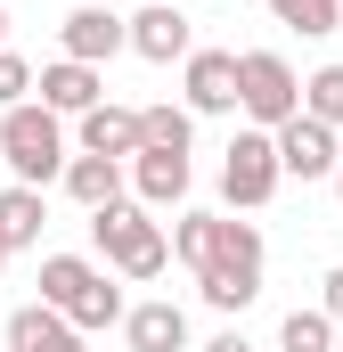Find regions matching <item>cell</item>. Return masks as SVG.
I'll return each instance as SVG.
<instances>
[{
  "instance_id": "5bb4252c",
  "label": "cell",
  "mask_w": 343,
  "mask_h": 352,
  "mask_svg": "<svg viewBox=\"0 0 343 352\" xmlns=\"http://www.w3.org/2000/svg\"><path fill=\"white\" fill-rule=\"evenodd\" d=\"M8 344L16 352H90L82 328H74L66 311H49V303H25V311L8 320Z\"/></svg>"
},
{
  "instance_id": "7402d4cb",
  "label": "cell",
  "mask_w": 343,
  "mask_h": 352,
  "mask_svg": "<svg viewBox=\"0 0 343 352\" xmlns=\"http://www.w3.org/2000/svg\"><path fill=\"white\" fill-rule=\"evenodd\" d=\"M33 90H41V74H33L16 50H0V115H8V107H25Z\"/></svg>"
},
{
  "instance_id": "d4e9b609",
  "label": "cell",
  "mask_w": 343,
  "mask_h": 352,
  "mask_svg": "<svg viewBox=\"0 0 343 352\" xmlns=\"http://www.w3.org/2000/svg\"><path fill=\"white\" fill-rule=\"evenodd\" d=\"M0 50H8V8H0Z\"/></svg>"
},
{
  "instance_id": "8fae6325",
  "label": "cell",
  "mask_w": 343,
  "mask_h": 352,
  "mask_svg": "<svg viewBox=\"0 0 343 352\" xmlns=\"http://www.w3.org/2000/svg\"><path fill=\"white\" fill-rule=\"evenodd\" d=\"M41 107L49 115H90V107H106V74L82 66V58H58V66H41Z\"/></svg>"
},
{
  "instance_id": "3957f363",
  "label": "cell",
  "mask_w": 343,
  "mask_h": 352,
  "mask_svg": "<svg viewBox=\"0 0 343 352\" xmlns=\"http://www.w3.org/2000/svg\"><path fill=\"white\" fill-rule=\"evenodd\" d=\"M41 303H49V311H66L82 336L123 320V287L90 263V254H41Z\"/></svg>"
},
{
  "instance_id": "7c38bea8",
  "label": "cell",
  "mask_w": 343,
  "mask_h": 352,
  "mask_svg": "<svg viewBox=\"0 0 343 352\" xmlns=\"http://www.w3.org/2000/svg\"><path fill=\"white\" fill-rule=\"evenodd\" d=\"M123 344L131 352H188V311L180 303H131L123 311Z\"/></svg>"
},
{
  "instance_id": "ffe728a7",
  "label": "cell",
  "mask_w": 343,
  "mask_h": 352,
  "mask_svg": "<svg viewBox=\"0 0 343 352\" xmlns=\"http://www.w3.org/2000/svg\"><path fill=\"white\" fill-rule=\"evenodd\" d=\"M278 352H335V320H327V311H286Z\"/></svg>"
},
{
  "instance_id": "9c48e42d",
  "label": "cell",
  "mask_w": 343,
  "mask_h": 352,
  "mask_svg": "<svg viewBox=\"0 0 343 352\" xmlns=\"http://www.w3.org/2000/svg\"><path fill=\"white\" fill-rule=\"evenodd\" d=\"M131 50H139L147 66H172V58L188 66V58H196V41H188V8H180V0H147V8L131 16Z\"/></svg>"
},
{
  "instance_id": "d6986e66",
  "label": "cell",
  "mask_w": 343,
  "mask_h": 352,
  "mask_svg": "<svg viewBox=\"0 0 343 352\" xmlns=\"http://www.w3.org/2000/svg\"><path fill=\"white\" fill-rule=\"evenodd\" d=\"M188 140H196V115L188 107H139V148H180L188 156Z\"/></svg>"
},
{
  "instance_id": "30bf717a",
  "label": "cell",
  "mask_w": 343,
  "mask_h": 352,
  "mask_svg": "<svg viewBox=\"0 0 343 352\" xmlns=\"http://www.w3.org/2000/svg\"><path fill=\"white\" fill-rule=\"evenodd\" d=\"M58 41H66V58H82V66H106L115 50H131V16H115V8H66Z\"/></svg>"
},
{
  "instance_id": "ba28073f",
  "label": "cell",
  "mask_w": 343,
  "mask_h": 352,
  "mask_svg": "<svg viewBox=\"0 0 343 352\" xmlns=\"http://www.w3.org/2000/svg\"><path fill=\"white\" fill-rule=\"evenodd\" d=\"M188 115H237V50H196L180 66Z\"/></svg>"
},
{
  "instance_id": "484cf974",
  "label": "cell",
  "mask_w": 343,
  "mask_h": 352,
  "mask_svg": "<svg viewBox=\"0 0 343 352\" xmlns=\"http://www.w3.org/2000/svg\"><path fill=\"white\" fill-rule=\"evenodd\" d=\"M8 254H16V246H8V238H0V270H8Z\"/></svg>"
},
{
  "instance_id": "cb8c5ba5",
  "label": "cell",
  "mask_w": 343,
  "mask_h": 352,
  "mask_svg": "<svg viewBox=\"0 0 343 352\" xmlns=\"http://www.w3.org/2000/svg\"><path fill=\"white\" fill-rule=\"evenodd\" d=\"M204 352H254V344H246L237 328H221V336H213V344H204Z\"/></svg>"
},
{
  "instance_id": "9a60e30c",
  "label": "cell",
  "mask_w": 343,
  "mask_h": 352,
  "mask_svg": "<svg viewBox=\"0 0 343 352\" xmlns=\"http://www.w3.org/2000/svg\"><path fill=\"white\" fill-rule=\"evenodd\" d=\"M82 156H115V164H131V156H139V115L115 107V98L90 107V115H82Z\"/></svg>"
},
{
  "instance_id": "4fadbf2b",
  "label": "cell",
  "mask_w": 343,
  "mask_h": 352,
  "mask_svg": "<svg viewBox=\"0 0 343 352\" xmlns=\"http://www.w3.org/2000/svg\"><path fill=\"white\" fill-rule=\"evenodd\" d=\"M188 156H180V148H139V156H131V188H139V205H180V197H188Z\"/></svg>"
},
{
  "instance_id": "8992f818",
  "label": "cell",
  "mask_w": 343,
  "mask_h": 352,
  "mask_svg": "<svg viewBox=\"0 0 343 352\" xmlns=\"http://www.w3.org/2000/svg\"><path fill=\"white\" fill-rule=\"evenodd\" d=\"M278 180H286L278 140H270V131H237V140H229V156H221V197H229V213L270 205V197H278Z\"/></svg>"
},
{
  "instance_id": "52a82bcc",
  "label": "cell",
  "mask_w": 343,
  "mask_h": 352,
  "mask_svg": "<svg viewBox=\"0 0 343 352\" xmlns=\"http://www.w3.org/2000/svg\"><path fill=\"white\" fill-rule=\"evenodd\" d=\"M278 140V164L286 180H335L343 173V148H335V123H319V115H294L286 131H270Z\"/></svg>"
},
{
  "instance_id": "44dd1931",
  "label": "cell",
  "mask_w": 343,
  "mask_h": 352,
  "mask_svg": "<svg viewBox=\"0 0 343 352\" xmlns=\"http://www.w3.org/2000/svg\"><path fill=\"white\" fill-rule=\"evenodd\" d=\"M303 115H319V123H335V131H343V66L303 74Z\"/></svg>"
},
{
  "instance_id": "ac0fdd59",
  "label": "cell",
  "mask_w": 343,
  "mask_h": 352,
  "mask_svg": "<svg viewBox=\"0 0 343 352\" xmlns=\"http://www.w3.org/2000/svg\"><path fill=\"white\" fill-rule=\"evenodd\" d=\"M270 16H278L286 33H303V41H327L343 25V0H270Z\"/></svg>"
},
{
  "instance_id": "4316f807",
  "label": "cell",
  "mask_w": 343,
  "mask_h": 352,
  "mask_svg": "<svg viewBox=\"0 0 343 352\" xmlns=\"http://www.w3.org/2000/svg\"><path fill=\"white\" fill-rule=\"evenodd\" d=\"M335 205H343V173H335Z\"/></svg>"
},
{
  "instance_id": "7a4b0ae2",
  "label": "cell",
  "mask_w": 343,
  "mask_h": 352,
  "mask_svg": "<svg viewBox=\"0 0 343 352\" xmlns=\"http://www.w3.org/2000/svg\"><path fill=\"white\" fill-rule=\"evenodd\" d=\"M0 164L25 180V188H49V180H66L74 164V148H66V115H49V107H8L0 115Z\"/></svg>"
},
{
  "instance_id": "5b68a950",
  "label": "cell",
  "mask_w": 343,
  "mask_h": 352,
  "mask_svg": "<svg viewBox=\"0 0 343 352\" xmlns=\"http://www.w3.org/2000/svg\"><path fill=\"white\" fill-rule=\"evenodd\" d=\"M237 115L254 131H286L303 115V74L278 50H237Z\"/></svg>"
},
{
  "instance_id": "277c9868",
  "label": "cell",
  "mask_w": 343,
  "mask_h": 352,
  "mask_svg": "<svg viewBox=\"0 0 343 352\" xmlns=\"http://www.w3.org/2000/svg\"><path fill=\"white\" fill-rule=\"evenodd\" d=\"M90 246H98V263L123 270V278H164L172 263V238L147 221V205H106V213H90Z\"/></svg>"
},
{
  "instance_id": "83f0119b",
  "label": "cell",
  "mask_w": 343,
  "mask_h": 352,
  "mask_svg": "<svg viewBox=\"0 0 343 352\" xmlns=\"http://www.w3.org/2000/svg\"><path fill=\"white\" fill-rule=\"evenodd\" d=\"M180 8H188V0H180Z\"/></svg>"
},
{
  "instance_id": "603a6c76",
  "label": "cell",
  "mask_w": 343,
  "mask_h": 352,
  "mask_svg": "<svg viewBox=\"0 0 343 352\" xmlns=\"http://www.w3.org/2000/svg\"><path fill=\"white\" fill-rule=\"evenodd\" d=\"M319 287H327V295H319V311H327V320H335V328H343V263L327 270V278H319Z\"/></svg>"
},
{
  "instance_id": "6da1fadb",
  "label": "cell",
  "mask_w": 343,
  "mask_h": 352,
  "mask_svg": "<svg viewBox=\"0 0 343 352\" xmlns=\"http://www.w3.org/2000/svg\"><path fill=\"white\" fill-rule=\"evenodd\" d=\"M172 254L196 270V295L213 311H246L261 295V230L237 213H180L172 221Z\"/></svg>"
},
{
  "instance_id": "f1b7e54d",
  "label": "cell",
  "mask_w": 343,
  "mask_h": 352,
  "mask_svg": "<svg viewBox=\"0 0 343 352\" xmlns=\"http://www.w3.org/2000/svg\"><path fill=\"white\" fill-rule=\"evenodd\" d=\"M335 352H343V344H335Z\"/></svg>"
},
{
  "instance_id": "e0dca14e",
  "label": "cell",
  "mask_w": 343,
  "mask_h": 352,
  "mask_svg": "<svg viewBox=\"0 0 343 352\" xmlns=\"http://www.w3.org/2000/svg\"><path fill=\"white\" fill-rule=\"evenodd\" d=\"M41 221H49V205H41V188H0V238L25 254V246H41Z\"/></svg>"
},
{
  "instance_id": "2e32d148",
  "label": "cell",
  "mask_w": 343,
  "mask_h": 352,
  "mask_svg": "<svg viewBox=\"0 0 343 352\" xmlns=\"http://www.w3.org/2000/svg\"><path fill=\"white\" fill-rule=\"evenodd\" d=\"M66 197H74L82 213L123 205V164H115V156H74V164H66Z\"/></svg>"
}]
</instances>
